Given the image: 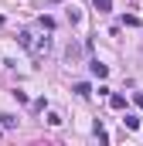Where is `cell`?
Here are the masks:
<instances>
[{
    "instance_id": "3957f363",
    "label": "cell",
    "mask_w": 143,
    "mask_h": 146,
    "mask_svg": "<svg viewBox=\"0 0 143 146\" xmlns=\"http://www.w3.org/2000/svg\"><path fill=\"white\" fill-rule=\"evenodd\" d=\"M0 126H3V129H14V126H17V119H14V115H7V112H3V115H0Z\"/></svg>"
},
{
    "instance_id": "7a4b0ae2",
    "label": "cell",
    "mask_w": 143,
    "mask_h": 146,
    "mask_svg": "<svg viewBox=\"0 0 143 146\" xmlns=\"http://www.w3.org/2000/svg\"><path fill=\"white\" fill-rule=\"evenodd\" d=\"M48 48H51V41H48V37H41V41H37V48H34V54H37V58H41V54H48Z\"/></svg>"
},
{
    "instance_id": "7c38bea8",
    "label": "cell",
    "mask_w": 143,
    "mask_h": 146,
    "mask_svg": "<svg viewBox=\"0 0 143 146\" xmlns=\"http://www.w3.org/2000/svg\"><path fill=\"white\" fill-rule=\"evenodd\" d=\"M0 24H3V17H0Z\"/></svg>"
},
{
    "instance_id": "9c48e42d",
    "label": "cell",
    "mask_w": 143,
    "mask_h": 146,
    "mask_svg": "<svg viewBox=\"0 0 143 146\" xmlns=\"http://www.w3.org/2000/svg\"><path fill=\"white\" fill-rule=\"evenodd\" d=\"M109 7H112V0H96V10H99V14H106Z\"/></svg>"
},
{
    "instance_id": "ba28073f",
    "label": "cell",
    "mask_w": 143,
    "mask_h": 146,
    "mask_svg": "<svg viewBox=\"0 0 143 146\" xmlns=\"http://www.w3.org/2000/svg\"><path fill=\"white\" fill-rule=\"evenodd\" d=\"M96 136H99V143H109V133L99 126V122H96Z\"/></svg>"
},
{
    "instance_id": "8992f818",
    "label": "cell",
    "mask_w": 143,
    "mask_h": 146,
    "mask_svg": "<svg viewBox=\"0 0 143 146\" xmlns=\"http://www.w3.org/2000/svg\"><path fill=\"white\" fill-rule=\"evenodd\" d=\"M123 24H126V27H140V17H133V14H126V17H123Z\"/></svg>"
},
{
    "instance_id": "277c9868",
    "label": "cell",
    "mask_w": 143,
    "mask_h": 146,
    "mask_svg": "<svg viewBox=\"0 0 143 146\" xmlns=\"http://www.w3.org/2000/svg\"><path fill=\"white\" fill-rule=\"evenodd\" d=\"M109 106H112V109H123L126 99H123V95H109Z\"/></svg>"
},
{
    "instance_id": "52a82bcc",
    "label": "cell",
    "mask_w": 143,
    "mask_h": 146,
    "mask_svg": "<svg viewBox=\"0 0 143 146\" xmlns=\"http://www.w3.org/2000/svg\"><path fill=\"white\" fill-rule=\"evenodd\" d=\"M89 92H92L89 82H78V85H75V95H89Z\"/></svg>"
},
{
    "instance_id": "6da1fadb",
    "label": "cell",
    "mask_w": 143,
    "mask_h": 146,
    "mask_svg": "<svg viewBox=\"0 0 143 146\" xmlns=\"http://www.w3.org/2000/svg\"><path fill=\"white\" fill-rule=\"evenodd\" d=\"M89 68H92V75H96V78H106V75H109V65H102V61H92Z\"/></svg>"
},
{
    "instance_id": "8fae6325",
    "label": "cell",
    "mask_w": 143,
    "mask_h": 146,
    "mask_svg": "<svg viewBox=\"0 0 143 146\" xmlns=\"http://www.w3.org/2000/svg\"><path fill=\"white\" fill-rule=\"evenodd\" d=\"M51 3H61V0H51Z\"/></svg>"
},
{
    "instance_id": "5b68a950",
    "label": "cell",
    "mask_w": 143,
    "mask_h": 146,
    "mask_svg": "<svg viewBox=\"0 0 143 146\" xmlns=\"http://www.w3.org/2000/svg\"><path fill=\"white\" fill-rule=\"evenodd\" d=\"M123 126H126V129H140V119H136V115H126Z\"/></svg>"
},
{
    "instance_id": "30bf717a",
    "label": "cell",
    "mask_w": 143,
    "mask_h": 146,
    "mask_svg": "<svg viewBox=\"0 0 143 146\" xmlns=\"http://www.w3.org/2000/svg\"><path fill=\"white\" fill-rule=\"evenodd\" d=\"M133 102H136V106L143 109V92H136V95H133Z\"/></svg>"
}]
</instances>
